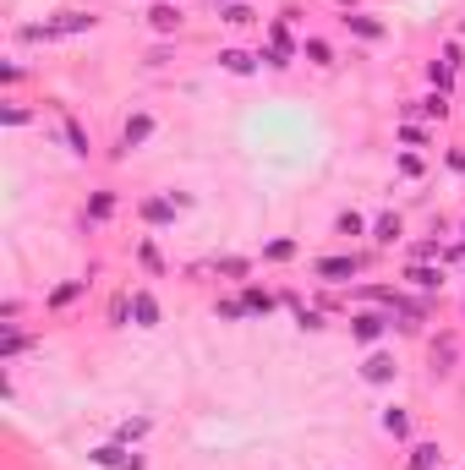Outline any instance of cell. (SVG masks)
I'll list each match as a JSON object with an SVG mask.
<instances>
[{"mask_svg": "<svg viewBox=\"0 0 465 470\" xmlns=\"http://www.w3.org/2000/svg\"><path fill=\"white\" fill-rule=\"evenodd\" d=\"M422 110H427V115H438V121H444V115H449V99H444V93H432V99H422Z\"/></svg>", "mask_w": 465, "mask_h": 470, "instance_id": "obj_23", "label": "cell"}, {"mask_svg": "<svg viewBox=\"0 0 465 470\" xmlns=\"http://www.w3.org/2000/svg\"><path fill=\"white\" fill-rule=\"evenodd\" d=\"M351 334H356L361 345H372V339L383 334V317L378 312H361V317H351Z\"/></svg>", "mask_w": 465, "mask_h": 470, "instance_id": "obj_5", "label": "cell"}, {"mask_svg": "<svg viewBox=\"0 0 465 470\" xmlns=\"http://www.w3.org/2000/svg\"><path fill=\"white\" fill-rule=\"evenodd\" d=\"M93 459H99V465H126V449H121V443H105V449H93Z\"/></svg>", "mask_w": 465, "mask_h": 470, "instance_id": "obj_17", "label": "cell"}, {"mask_svg": "<svg viewBox=\"0 0 465 470\" xmlns=\"http://www.w3.org/2000/svg\"><path fill=\"white\" fill-rule=\"evenodd\" d=\"M444 465V449H438V443H416V449H411V470H438Z\"/></svg>", "mask_w": 465, "mask_h": 470, "instance_id": "obj_6", "label": "cell"}, {"mask_svg": "<svg viewBox=\"0 0 465 470\" xmlns=\"http://www.w3.org/2000/svg\"><path fill=\"white\" fill-rule=\"evenodd\" d=\"M312 274H317V279H329V285H345V279H356V257H323Z\"/></svg>", "mask_w": 465, "mask_h": 470, "instance_id": "obj_2", "label": "cell"}, {"mask_svg": "<svg viewBox=\"0 0 465 470\" xmlns=\"http://www.w3.org/2000/svg\"><path fill=\"white\" fill-rule=\"evenodd\" d=\"M83 290H88V279H71V285H61L55 295H49V307H66V301H77Z\"/></svg>", "mask_w": 465, "mask_h": 470, "instance_id": "obj_15", "label": "cell"}, {"mask_svg": "<svg viewBox=\"0 0 465 470\" xmlns=\"http://www.w3.org/2000/svg\"><path fill=\"white\" fill-rule=\"evenodd\" d=\"M219 317H247V301H219Z\"/></svg>", "mask_w": 465, "mask_h": 470, "instance_id": "obj_26", "label": "cell"}, {"mask_svg": "<svg viewBox=\"0 0 465 470\" xmlns=\"http://www.w3.org/2000/svg\"><path fill=\"white\" fill-rule=\"evenodd\" d=\"M115 213V197L110 192H93V203H88V219H110Z\"/></svg>", "mask_w": 465, "mask_h": 470, "instance_id": "obj_14", "label": "cell"}, {"mask_svg": "<svg viewBox=\"0 0 465 470\" xmlns=\"http://www.w3.org/2000/svg\"><path fill=\"white\" fill-rule=\"evenodd\" d=\"M148 22L159 28V33H175V28H181V11H175V6H153Z\"/></svg>", "mask_w": 465, "mask_h": 470, "instance_id": "obj_10", "label": "cell"}, {"mask_svg": "<svg viewBox=\"0 0 465 470\" xmlns=\"http://www.w3.org/2000/svg\"><path fill=\"white\" fill-rule=\"evenodd\" d=\"M372 241H378V246H394V241H400V213H383L378 225H372Z\"/></svg>", "mask_w": 465, "mask_h": 470, "instance_id": "obj_8", "label": "cell"}, {"mask_svg": "<svg viewBox=\"0 0 465 470\" xmlns=\"http://www.w3.org/2000/svg\"><path fill=\"white\" fill-rule=\"evenodd\" d=\"M351 22V33H361V39H383V22H372V17H345Z\"/></svg>", "mask_w": 465, "mask_h": 470, "instance_id": "obj_16", "label": "cell"}, {"mask_svg": "<svg viewBox=\"0 0 465 470\" xmlns=\"http://www.w3.org/2000/svg\"><path fill=\"white\" fill-rule=\"evenodd\" d=\"M301 55H307L312 66H334V49H329L323 39H307V44H301Z\"/></svg>", "mask_w": 465, "mask_h": 470, "instance_id": "obj_12", "label": "cell"}, {"mask_svg": "<svg viewBox=\"0 0 465 470\" xmlns=\"http://www.w3.org/2000/svg\"><path fill=\"white\" fill-rule=\"evenodd\" d=\"M296 323H301V328H312V334H317V328H323V317H317V312H307V307H301V312H296Z\"/></svg>", "mask_w": 465, "mask_h": 470, "instance_id": "obj_27", "label": "cell"}, {"mask_svg": "<svg viewBox=\"0 0 465 470\" xmlns=\"http://www.w3.org/2000/svg\"><path fill=\"white\" fill-rule=\"evenodd\" d=\"M121 470H143V454H131V459H126V465H121Z\"/></svg>", "mask_w": 465, "mask_h": 470, "instance_id": "obj_29", "label": "cell"}, {"mask_svg": "<svg viewBox=\"0 0 465 470\" xmlns=\"http://www.w3.org/2000/svg\"><path fill=\"white\" fill-rule=\"evenodd\" d=\"M405 279L416 290H444V268H427V263H416V268H405Z\"/></svg>", "mask_w": 465, "mask_h": 470, "instance_id": "obj_4", "label": "cell"}, {"mask_svg": "<svg viewBox=\"0 0 465 470\" xmlns=\"http://www.w3.org/2000/svg\"><path fill=\"white\" fill-rule=\"evenodd\" d=\"M334 230H339V235H361V230H367V219H361L356 208H345V213L334 219Z\"/></svg>", "mask_w": 465, "mask_h": 470, "instance_id": "obj_13", "label": "cell"}, {"mask_svg": "<svg viewBox=\"0 0 465 470\" xmlns=\"http://www.w3.org/2000/svg\"><path fill=\"white\" fill-rule=\"evenodd\" d=\"M219 274H230V279H241V274H247V263H241V257H219Z\"/></svg>", "mask_w": 465, "mask_h": 470, "instance_id": "obj_24", "label": "cell"}, {"mask_svg": "<svg viewBox=\"0 0 465 470\" xmlns=\"http://www.w3.org/2000/svg\"><path fill=\"white\" fill-rule=\"evenodd\" d=\"M247 312H274V295L269 290H247Z\"/></svg>", "mask_w": 465, "mask_h": 470, "instance_id": "obj_19", "label": "cell"}, {"mask_svg": "<svg viewBox=\"0 0 465 470\" xmlns=\"http://www.w3.org/2000/svg\"><path fill=\"white\" fill-rule=\"evenodd\" d=\"M66 143H71V153H83V159H88V137H83V126H77V121H66Z\"/></svg>", "mask_w": 465, "mask_h": 470, "instance_id": "obj_18", "label": "cell"}, {"mask_svg": "<svg viewBox=\"0 0 465 470\" xmlns=\"http://www.w3.org/2000/svg\"><path fill=\"white\" fill-rule=\"evenodd\" d=\"M219 61H225V71H235V77H252V55H247V49H225Z\"/></svg>", "mask_w": 465, "mask_h": 470, "instance_id": "obj_11", "label": "cell"}, {"mask_svg": "<svg viewBox=\"0 0 465 470\" xmlns=\"http://www.w3.org/2000/svg\"><path fill=\"white\" fill-rule=\"evenodd\" d=\"M148 137H153V115H148V110H137V115L121 126V148H143Z\"/></svg>", "mask_w": 465, "mask_h": 470, "instance_id": "obj_1", "label": "cell"}, {"mask_svg": "<svg viewBox=\"0 0 465 470\" xmlns=\"http://www.w3.org/2000/svg\"><path fill=\"white\" fill-rule=\"evenodd\" d=\"M449 361H454V339H444V345H432V367L449 372Z\"/></svg>", "mask_w": 465, "mask_h": 470, "instance_id": "obj_20", "label": "cell"}, {"mask_svg": "<svg viewBox=\"0 0 465 470\" xmlns=\"http://www.w3.org/2000/svg\"><path fill=\"white\" fill-rule=\"evenodd\" d=\"M269 257H274V263H285V257H296V241H269Z\"/></svg>", "mask_w": 465, "mask_h": 470, "instance_id": "obj_22", "label": "cell"}, {"mask_svg": "<svg viewBox=\"0 0 465 470\" xmlns=\"http://www.w3.org/2000/svg\"><path fill=\"white\" fill-rule=\"evenodd\" d=\"M361 377H367V383H389V377H394V361H389V356H367Z\"/></svg>", "mask_w": 465, "mask_h": 470, "instance_id": "obj_7", "label": "cell"}, {"mask_svg": "<svg viewBox=\"0 0 465 470\" xmlns=\"http://www.w3.org/2000/svg\"><path fill=\"white\" fill-rule=\"evenodd\" d=\"M219 17L230 22V28H241V22H252V11H247V6H225V11H219Z\"/></svg>", "mask_w": 465, "mask_h": 470, "instance_id": "obj_21", "label": "cell"}, {"mask_svg": "<svg viewBox=\"0 0 465 470\" xmlns=\"http://www.w3.org/2000/svg\"><path fill=\"white\" fill-rule=\"evenodd\" d=\"M131 317H137V328H153V323H159V301H153L148 290H137V295H131Z\"/></svg>", "mask_w": 465, "mask_h": 470, "instance_id": "obj_3", "label": "cell"}, {"mask_svg": "<svg viewBox=\"0 0 465 470\" xmlns=\"http://www.w3.org/2000/svg\"><path fill=\"white\" fill-rule=\"evenodd\" d=\"M449 170H465V148H449Z\"/></svg>", "mask_w": 465, "mask_h": 470, "instance_id": "obj_28", "label": "cell"}, {"mask_svg": "<svg viewBox=\"0 0 465 470\" xmlns=\"http://www.w3.org/2000/svg\"><path fill=\"white\" fill-rule=\"evenodd\" d=\"M143 213H148L153 225H165V219H170V203H143Z\"/></svg>", "mask_w": 465, "mask_h": 470, "instance_id": "obj_25", "label": "cell"}, {"mask_svg": "<svg viewBox=\"0 0 465 470\" xmlns=\"http://www.w3.org/2000/svg\"><path fill=\"white\" fill-rule=\"evenodd\" d=\"M383 432H389V437H411V416H405L400 405L383 410Z\"/></svg>", "mask_w": 465, "mask_h": 470, "instance_id": "obj_9", "label": "cell"}]
</instances>
